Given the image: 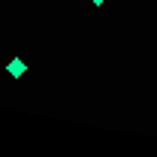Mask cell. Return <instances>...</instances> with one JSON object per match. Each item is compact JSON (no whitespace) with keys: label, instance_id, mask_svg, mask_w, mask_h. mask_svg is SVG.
Returning a JSON list of instances; mask_svg holds the SVG:
<instances>
[{"label":"cell","instance_id":"cell-2","mask_svg":"<svg viewBox=\"0 0 157 157\" xmlns=\"http://www.w3.org/2000/svg\"><path fill=\"white\" fill-rule=\"evenodd\" d=\"M91 3H94V6H103V3H106V0H91Z\"/></svg>","mask_w":157,"mask_h":157},{"label":"cell","instance_id":"cell-1","mask_svg":"<svg viewBox=\"0 0 157 157\" xmlns=\"http://www.w3.org/2000/svg\"><path fill=\"white\" fill-rule=\"evenodd\" d=\"M6 70H9V76H12V78H21V76H24V70H27V67H24V60H21V58H12V60H9V67H6Z\"/></svg>","mask_w":157,"mask_h":157}]
</instances>
